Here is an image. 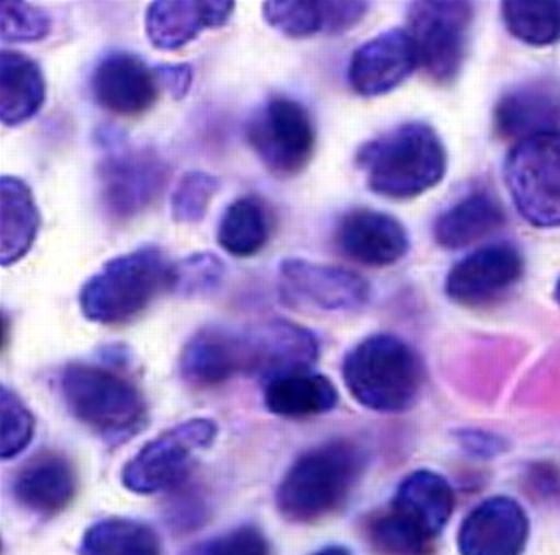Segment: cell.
<instances>
[{"label":"cell","mask_w":560,"mask_h":555,"mask_svg":"<svg viewBox=\"0 0 560 555\" xmlns=\"http://www.w3.org/2000/svg\"><path fill=\"white\" fill-rule=\"evenodd\" d=\"M60 391L70 414L104 437H128L145 420V400L127 377L96 365L72 363Z\"/></svg>","instance_id":"6"},{"label":"cell","mask_w":560,"mask_h":555,"mask_svg":"<svg viewBox=\"0 0 560 555\" xmlns=\"http://www.w3.org/2000/svg\"><path fill=\"white\" fill-rule=\"evenodd\" d=\"M454 507V490L446 478L417 470L402 478L389 510L368 522V540L384 555H431Z\"/></svg>","instance_id":"2"},{"label":"cell","mask_w":560,"mask_h":555,"mask_svg":"<svg viewBox=\"0 0 560 555\" xmlns=\"http://www.w3.org/2000/svg\"><path fill=\"white\" fill-rule=\"evenodd\" d=\"M556 300H557V303H559V305H560V277H559V280H557V285H556Z\"/></svg>","instance_id":"38"},{"label":"cell","mask_w":560,"mask_h":555,"mask_svg":"<svg viewBox=\"0 0 560 555\" xmlns=\"http://www.w3.org/2000/svg\"><path fill=\"white\" fill-rule=\"evenodd\" d=\"M245 370L242 329L209 326L189 338L180 355V377L197 390L224 384Z\"/></svg>","instance_id":"21"},{"label":"cell","mask_w":560,"mask_h":555,"mask_svg":"<svg viewBox=\"0 0 560 555\" xmlns=\"http://www.w3.org/2000/svg\"><path fill=\"white\" fill-rule=\"evenodd\" d=\"M337 245L347 258L364 267H390L410 250L407 228L382 210L359 207L347 212L337 228Z\"/></svg>","instance_id":"19"},{"label":"cell","mask_w":560,"mask_h":555,"mask_svg":"<svg viewBox=\"0 0 560 555\" xmlns=\"http://www.w3.org/2000/svg\"><path fill=\"white\" fill-rule=\"evenodd\" d=\"M192 555H271V552L265 534L258 528L242 525L219 534Z\"/></svg>","instance_id":"35"},{"label":"cell","mask_w":560,"mask_h":555,"mask_svg":"<svg viewBox=\"0 0 560 555\" xmlns=\"http://www.w3.org/2000/svg\"><path fill=\"white\" fill-rule=\"evenodd\" d=\"M221 189V181L203 171H189L177 181L171 197V215L175 223H200Z\"/></svg>","instance_id":"31"},{"label":"cell","mask_w":560,"mask_h":555,"mask_svg":"<svg viewBox=\"0 0 560 555\" xmlns=\"http://www.w3.org/2000/svg\"><path fill=\"white\" fill-rule=\"evenodd\" d=\"M154 69L163 92L168 93L174 101H183L188 96L192 84V69L189 63H162Z\"/></svg>","instance_id":"36"},{"label":"cell","mask_w":560,"mask_h":555,"mask_svg":"<svg viewBox=\"0 0 560 555\" xmlns=\"http://www.w3.org/2000/svg\"><path fill=\"white\" fill-rule=\"evenodd\" d=\"M78 493V475L67 455L44 451L23 464L14 478L18 504L40 517L63 512Z\"/></svg>","instance_id":"23"},{"label":"cell","mask_w":560,"mask_h":555,"mask_svg":"<svg viewBox=\"0 0 560 555\" xmlns=\"http://www.w3.org/2000/svg\"><path fill=\"white\" fill-rule=\"evenodd\" d=\"M515 209L536 228H560V131L527 137L504 160Z\"/></svg>","instance_id":"8"},{"label":"cell","mask_w":560,"mask_h":555,"mask_svg":"<svg viewBox=\"0 0 560 555\" xmlns=\"http://www.w3.org/2000/svg\"><path fill=\"white\" fill-rule=\"evenodd\" d=\"M368 188L389 200H411L442 183L448 166L445 144L431 125L401 123L368 140L355 153Z\"/></svg>","instance_id":"1"},{"label":"cell","mask_w":560,"mask_h":555,"mask_svg":"<svg viewBox=\"0 0 560 555\" xmlns=\"http://www.w3.org/2000/svg\"><path fill=\"white\" fill-rule=\"evenodd\" d=\"M341 377L359 405L382 414H398L419 398L425 372L410 344L389 333H376L347 352Z\"/></svg>","instance_id":"3"},{"label":"cell","mask_w":560,"mask_h":555,"mask_svg":"<svg viewBox=\"0 0 560 555\" xmlns=\"http://www.w3.org/2000/svg\"><path fill=\"white\" fill-rule=\"evenodd\" d=\"M245 375L267 384L288 373L305 372L319 358V340L311 329L271 320L244 329Z\"/></svg>","instance_id":"13"},{"label":"cell","mask_w":560,"mask_h":555,"mask_svg":"<svg viewBox=\"0 0 560 555\" xmlns=\"http://www.w3.org/2000/svg\"><path fill=\"white\" fill-rule=\"evenodd\" d=\"M504 221L501 201L492 193L477 189L438 216L434 241L445 250H464L498 232Z\"/></svg>","instance_id":"24"},{"label":"cell","mask_w":560,"mask_h":555,"mask_svg":"<svg viewBox=\"0 0 560 555\" xmlns=\"http://www.w3.org/2000/svg\"><path fill=\"white\" fill-rule=\"evenodd\" d=\"M494 128L504 140L560 131V81L534 78L515 84L494 107Z\"/></svg>","instance_id":"18"},{"label":"cell","mask_w":560,"mask_h":555,"mask_svg":"<svg viewBox=\"0 0 560 555\" xmlns=\"http://www.w3.org/2000/svg\"><path fill=\"white\" fill-rule=\"evenodd\" d=\"M370 11L368 2L338 0H270L262 4L265 22L291 39H306L314 35H338L354 28Z\"/></svg>","instance_id":"22"},{"label":"cell","mask_w":560,"mask_h":555,"mask_svg":"<svg viewBox=\"0 0 560 555\" xmlns=\"http://www.w3.org/2000/svg\"><path fill=\"white\" fill-rule=\"evenodd\" d=\"M171 268L154 245L116 256L84 282L79 293L81 312L88 321L104 326L130 323L163 289L168 291Z\"/></svg>","instance_id":"5"},{"label":"cell","mask_w":560,"mask_h":555,"mask_svg":"<svg viewBox=\"0 0 560 555\" xmlns=\"http://www.w3.org/2000/svg\"><path fill=\"white\" fill-rule=\"evenodd\" d=\"M529 540V517L515 499L494 496L472 508L460 524V555H522Z\"/></svg>","instance_id":"17"},{"label":"cell","mask_w":560,"mask_h":555,"mask_svg":"<svg viewBox=\"0 0 560 555\" xmlns=\"http://www.w3.org/2000/svg\"><path fill=\"white\" fill-rule=\"evenodd\" d=\"M524 276V258L510 242L483 245L455 263L445 280V293L464 307L494 303Z\"/></svg>","instance_id":"14"},{"label":"cell","mask_w":560,"mask_h":555,"mask_svg":"<svg viewBox=\"0 0 560 555\" xmlns=\"http://www.w3.org/2000/svg\"><path fill=\"white\" fill-rule=\"evenodd\" d=\"M0 408H2V446L0 455L2 460H11L14 455L25 451L32 442L35 431V419L23 400L8 385L0 391Z\"/></svg>","instance_id":"34"},{"label":"cell","mask_w":560,"mask_h":555,"mask_svg":"<svg viewBox=\"0 0 560 555\" xmlns=\"http://www.w3.org/2000/svg\"><path fill=\"white\" fill-rule=\"evenodd\" d=\"M262 398L273 416L305 419L337 407L338 391L328 377L305 370L271 379L265 384Z\"/></svg>","instance_id":"26"},{"label":"cell","mask_w":560,"mask_h":555,"mask_svg":"<svg viewBox=\"0 0 560 555\" xmlns=\"http://www.w3.org/2000/svg\"><path fill=\"white\" fill-rule=\"evenodd\" d=\"M51 16L37 5L11 0L0 4V32L4 43H39L51 34Z\"/></svg>","instance_id":"33"},{"label":"cell","mask_w":560,"mask_h":555,"mask_svg":"<svg viewBox=\"0 0 560 555\" xmlns=\"http://www.w3.org/2000/svg\"><path fill=\"white\" fill-rule=\"evenodd\" d=\"M417 67L416 44L407 28H390L355 49L349 63V83L361 96L387 95Z\"/></svg>","instance_id":"16"},{"label":"cell","mask_w":560,"mask_h":555,"mask_svg":"<svg viewBox=\"0 0 560 555\" xmlns=\"http://www.w3.org/2000/svg\"><path fill=\"white\" fill-rule=\"evenodd\" d=\"M2 228H0V259L9 267L25 258L40 228L39 207L31 186L20 177L4 175L0 181Z\"/></svg>","instance_id":"27"},{"label":"cell","mask_w":560,"mask_h":555,"mask_svg":"<svg viewBox=\"0 0 560 555\" xmlns=\"http://www.w3.org/2000/svg\"><path fill=\"white\" fill-rule=\"evenodd\" d=\"M363 469V452L343 440L305 452L277 489L280 516L294 524H312L331 516L346 504Z\"/></svg>","instance_id":"4"},{"label":"cell","mask_w":560,"mask_h":555,"mask_svg":"<svg viewBox=\"0 0 560 555\" xmlns=\"http://www.w3.org/2000/svg\"><path fill=\"white\" fill-rule=\"evenodd\" d=\"M233 11L230 0H156L145 11V35L153 48L177 51L201 32L226 25Z\"/></svg>","instance_id":"20"},{"label":"cell","mask_w":560,"mask_h":555,"mask_svg":"<svg viewBox=\"0 0 560 555\" xmlns=\"http://www.w3.org/2000/svg\"><path fill=\"white\" fill-rule=\"evenodd\" d=\"M104 157L98 183L105 210L114 219H133L156 204L171 177V166L153 148L128 142L118 128L98 131Z\"/></svg>","instance_id":"7"},{"label":"cell","mask_w":560,"mask_h":555,"mask_svg":"<svg viewBox=\"0 0 560 555\" xmlns=\"http://www.w3.org/2000/svg\"><path fill=\"white\" fill-rule=\"evenodd\" d=\"M475 9L464 0H420L408 8L407 31L419 66L440 84L457 79L468 57Z\"/></svg>","instance_id":"10"},{"label":"cell","mask_w":560,"mask_h":555,"mask_svg":"<svg viewBox=\"0 0 560 555\" xmlns=\"http://www.w3.org/2000/svg\"><path fill=\"white\" fill-rule=\"evenodd\" d=\"M46 102V79L34 58L4 49L0 53V119L4 127L31 122Z\"/></svg>","instance_id":"25"},{"label":"cell","mask_w":560,"mask_h":555,"mask_svg":"<svg viewBox=\"0 0 560 555\" xmlns=\"http://www.w3.org/2000/svg\"><path fill=\"white\" fill-rule=\"evenodd\" d=\"M160 92L156 69L133 53H109L93 70L92 93L96 104L122 118L148 113Z\"/></svg>","instance_id":"15"},{"label":"cell","mask_w":560,"mask_h":555,"mask_svg":"<svg viewBox=\"0 0 560 555\" xmlns=\"http://www.w3.org/2000/svg\"><path fill=\"white\" fill-rule=\"evenodd\" d=\"M268 209L254 195L236 198L219 219L218 244L235 258L256 256L270 239Z\"/></svg>","instance_id":"28"},{"label":"cell","mask_w":560,"mask_h":555,"mask_svg":"<svg viewBox=\"0 0 560 555\" xmlns=\"http://www.w3.org/2000/svg\"><path fill=\"white\" fill-rule=\"evenodd\" d=\"M311 555H352L349 548L341 547V545H328V547L319 548Z\"/></svg>","instance_id":"37"},{"label":"cell","mask_w":560,"mask_h":555,"mask_svg":"<svg viewBox=\"0 0 560 555\" xmlns=\"http://www.w3.org/2000/svg\"><path fill=\"white\" fill-rule=\"evenodd\" d=\"M79 555H163L162 542L144 522L110 517L95 522L83 534Z\"/></svg>","instance_id":"29"},{"label":"cell","mask_w":560,"mask_h":555,"mask_svg":"<svg viewBox=\"0 0 560 555\" xmlns=\"http://www.w3.org/2000/svg\"><path fill=\"white\" fill-rule=\"evenodd\" d=\"M280 293L294 307L324 312L358 311L370 300V285L347 268L289 258L279 267Z\"/></svg>","instance_id":"12"},{"label":"cell","mask_w":560,"mask_h":555,"mask_svg":"<svg viewBox=\"0 0 560 555\" xmlns=\"http://www.w3.org/2000/svg\"><path fill=\"white\" fill-rule=\"evenodd\" d=\"M224 277V265L212 253L191 254L171 268L168 289L179 297L212 293Z\"/></svg>","instance_id":"32"},{"label":"cell","mask_w":560,"mask_h":555,"mask_svg":"<svg viewBox=\"0 0 560 555\" xmlns=\"http://www.w3.org/2000/svg\"><path fill=\"white\" fill-rule=\"evenodd\" d=\"M501 14L508 32L534 48L560 41V0H506Z\"/></svg>","instance_id":"30"},{"label":"cell","mask_w":560,"mask_h":555,"mask_svg":"<svg viewBox=\"0 0 560 555\" xmlns=\"http://www.w3.org/2000/svg\"><path fill=\"white\" fill-rule=\"evenodd\" d=\"M245 137L259 162L277 177L302 174L317 144L311 113L288 96H276L256 111Z\"/></svg>","instance_id":"11"},{"label":"cell","mask_w":560,"mask_h":555,"mask_svg":"<svg viewBox=\"0 0 560 555\" xmlns=\"http://www.w3.org/2000/svg\"><path fill=\"white\" fill-rule=\"evenodd\" d=\"M218 438V425L207 417L184 420L145 443L122 469L121 482L131 493L158 495L189 477L197 455Z\"/></svg>","instance_id":"9"}]
</instances>
